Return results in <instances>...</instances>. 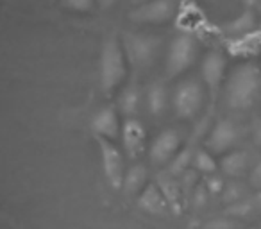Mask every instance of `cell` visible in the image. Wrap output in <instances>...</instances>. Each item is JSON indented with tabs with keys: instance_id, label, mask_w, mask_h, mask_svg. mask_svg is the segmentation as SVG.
Segmentation results:
<instances>
[{
	"instance_id": "603a6c76",
	"label": "cell",
	"mask_w": 261,
	"mask_h": 229,
	"mask_svg": "<svg viewBox=\"0 0 261 229\" xmlns=\"http://www.w3.org/2000/svg\"><path fill=\"white\" fill-rule=\"evenodd\" d=\"M252 211H254V202L249 199H242L238 202L227 204V208H225V215L231 218H247L252 215Z\"/></svg>"
},
{
	"instance_id": "d4e9b609",
	"label": "cell",
	"mask_w": 261,
	"mask_h": 229,
	"mask_svg": "<svg viewBox=\"0 0 261 229\" xmlns=\"http://www.w3.org/2000/svg\"><path fill=\"white\" fill-rule=\"evenodd\" d=\"M204 185H206L207 192H210L211 195H222V192H224V188H225V181L217 174V172L211 174V175H207V179L204 181Z\"/></svg>"
},
{
	"instance_id": "6da1fadb",
	"label": "cell",
	"mask_w": 261,
	"mask_h": 229,
	"mask_svg": "<svg viewBox=\"0 0 261 229\" xmlns=\"http://www.w3.org/2000/svg\"><path fill=\"white\" fill-rule=\"evenodd\" d=\"M261 97V66L252 59L243 61L225 83V102L232 111H247Z\"/></svg>"
},
{
	"instance_id": "4fadbf2b",
	"label": "cell",
	"mask_w": 261,
	"mask_h": 229,
	"mask_svg": "<svg viewBox=\"0 0 261 229\" xmlns=\"http://www.w3.org/2000/svg\"><path fill=\"white\" fill-rule=\"evenodd\" d=\"M156 185L163 192L172 213L181 215L182 208L186 206V200H185V192H182L181 181H179L177 175L170 174V172H160L156 177Z\"/></svg>"
},
{
	"instance_id": "484cf974",
	"label": "cell",
	"mask_w": 261,
	"mask_h": 229,
	"mask_svg": "<svg viewBox=\"0 0 261 229\" xmlns=\"http://www.w3.org/2000/svg\"><path fill=\"white\" fill-rule=\"evenodd\" d=\"M238 225H240L238 222L232 220L231 217H220L206 222L204 229H238Z\"/></svg>"
},
{
	"instance_id": "ffe728a7",
	"label": "cell",
	"mask_w": 261,
	"mask_h": 229,
	"mask_svg": "<svg viewBox=\"0 0 261 229\" xmlns=\"http://www.w3.org/2000/svg\"><path fill=\"white\" fill-rule=\"evenodd\" d=\"M222 29H224L225 34H232L234 38L243 36V34L257 29L256 27V16H254L250 11H243L242 15H238L234 20H231L229 23L222 26Z\"/></svg>"
},
{
	"instance_id": "5bb4252c",
	"label": "cell",
	"mask_w": 261,
	"mask_h": 229,
	"mask_svg": "<svg viewBox=\"0 0 261 229\" xmlns=\"http://www.w3.org/2000/svg\"><path fill=\"white\" fill-rule=\"evenodd\" d=\"M136 204H138L140 210H143L149 215H154V217H165L170 211V206H168L163 192L156 183H149L145 186V190L136 197Z\"/></svg>"
},
{
	"instance_id": "f1b7e54d",
	"label": "cell",
	"mask_w": 261,
	"mask_h": 229,
	"mask_svg": "<svg viewBox=\"0 0 261 229\" xmlns=\"http://www.w3.org/2000/svg\"><path fill=\"white\" fill-rule=\"evenodd\" d=\"M250 185L254 186V188L259 190L261 188V161L254 167L252 174H250Z\"/></svg>"
},
{
	"instance_id": "3957f363",
	"label": "cell",
	"mask_w": 261,
	"mask_h": 229,
	"mask_svg": "<svg viewBox=\"0 0 261 229\" xmlns=\"http://www.w3.org/2000/svg\"><path fill=\"white\" fill-rule=\"evenodd\" d=\"M122 47L129 68L135 72H143L156 61L161 48V38L147 33H123Z\"/></svg>"
},
{
	"instance_id": "9a60e30c",
	"label": "cell",
	"mask_w": 261,
	"mask_h": 229,
	"mask_svg": "<svg viewBox=\"0 0 261 229\" xmlns=\"http://www.w3.org/2000/svg\"><path fill=\"white\" fill-rule=\"evenodd\" d=\"M227 52L232 58L252 59L257 54H261V29H254L243 36L232 38L227 45Z\"/></svg>"
},
{
	"instance_id": "836d02e7",
	"label": "cell",
	"mask_w": 261,
	"mask_h": 229,
	"mask_svg": "<svg viewBox=\"0 0 261 229\" xmlns=\"http://www.w3.org/2000/svg\"><path fill=\"white\" fill-rule=\"evenodd\" d=\"M249 229H257V227H249Z\"/></svg>"
},
{
	"instance_id": "e0dca14e",
	"label": "cell",
	"mask_w": 261,
	"mask_h": 229,
	"mask_svg": "<svg viewBox=\"0 0 261 229\" xmlns=\"http://www.w3.org/2000/svg\"><path fill=\"white\" fill-rule=\"evenodd\" d=\"M142 106V91L138 84L130 83L120 91L118 95V109L125 118H135Z\"/></svg>"
},
{
	"instance_id": "cb8c5ba5",
	"label": "cell",
	"mask_w": 261,
	"mask_h": 229,
	"mask_svg": "<svg viewBox=\"0 0 261 229\" xmlns=\"http://www.w3.org/2000/svg\"><path fill=\"white\" fill-rule=\"evenodd\" d=\"M220 197H222V202H225V204L238 202V200L245 199V188H243L242 183L229 181V183H225V188Z\"/></svg>"
},
{
	"instance_id": "4316f807",
	"label": "cell",
	"mask_w": 261,
	"mask_h": 229,
	"mask_svg": "<svg viewBox=\"0 0 261 229\" xmlns=\"http://www.w3.org/2000/svg\"><path fill=\"white\" fill-rule=\"evenodd\" d=\"M95 0H63V6L70 11L75 13H86L93 8Z\"/></svg>"
},
{
	"instance_id": "4dcf8cb0",
	"label": "cell",
	"mask_w": 261,
	"mask_h": 229,
	"mask_svg": "<svg viewBox=\"0 0 261 229\" xmlns=\"http://www.w3.org/2000/svg\"><path fill=\"white\" fill-rule=\"evenodd\" d=\"M130 4L135 6V8H138V6H143V4H147V2H150V0H129Z\"/></svg>"
},
{
	"instance_id": "7c38bea8",
	"label": "cell",
	"mask_w": 261,
	"mask_h": 229,
	"mask_svg": "<svg viewBox=\"0 0 261 229\" xmlns=\"http://www.w3.org/2000/svg\"><path fill=\"white\" fill-rule=\"evenodd\" d=\"M91 129H93L95 136L115 142L118 136H122V124H120L118 111L113 106H106V108L98 109L91 117Z\"/></svg>"
},
{
	"instance_id": "f546056e",
	"label": "cell",
	"mask_w": 261,
	"mask_h": 229,
	"mask_svg": "<svg viewBox=\"0 0 261 229\" xmlns=\"http://www.w3.org/2000/svg\"><path fill=\"white\" fill-rule=\"evenodd\" d=\"M97 2H98V6H100L102 9H109L111 6H115L118 0H97Z\"/></svg>"
},
{
	"instance_id": "8992f818",
	"label": "cell",
	"mask_w": 261,
	"mask_h": 229,
	"mask_svg": "<svg viewBox=\"0 0 261 229\" xmlns=\"http://www.w3.org/2000/svg\"><path fill=\"white\" fill-rule=\"evenodd\" d=\"M98 150H100V161H102V170H104V177L108 185L113 190H122L123 177H125V163H123L122 150L111 142L97 136Z\"/></svg>"
},
{
	"instance_id": "d6a6232c",
	"label": "cell",
	"mask_w": 261,
	"mask_h": 229,
	"mask_svg": "<svg viewBox=\"0 0 261 229\" xmlns=\"http://www.w3.org/2000/svg\"><path fill=\"white\" fill-rule=\"evenodd\" d=\"M256 138H257V142H259V143H261V128H259V129H257V135H256Z\"/></svg>"
},
{
	"instance_id": "5b68a950",
	"label": "cell",
	"mask_w": 261,
	"mask_h": 229,
	"mask_svg": "<svg viewBox=\"0 0 261 229\" xmlns=\"http://www.w3.org/2000/svg\"><path fill=\"white\" fill-rule=\"evenodd\" d=\"M172 104H174V111L179 118H182V120L193 118L204 104L202 84L197 79H186L179 83L174 91Z\"/></svg>"
},
{
	"instance_id": "d6986e66",
	"label": "cell",
	"mask_w": 261,
	"mask_h": 229,
	"mask_svg": "<svg viewBox=\"0 0 261 229\" xmlns=\"http://www.w3.org/2000/svg\"><path fill=\"white\" fill-rule=\"evenodd\" d=\"M147 106L152 117H161L165 113V109L168 108V91L163 83L150 84L147 91Z\"/></svg>"
},
{
	"instance_id": "83f0119b",
	"label": "cell",
	"mask_w": 261,
	"mask_h": 229,
	"mask_svg": "<svg viewBox=\"0 0 261 229\" xmlns=\"http://www.w3.org/2000/svg\"><path fill=\"white\" fill-rule=\"evenodd\" d=\"M207 195H211L210 192H207V188H206V185H197V188L193 190V193H192V200H193V204H195L197 208H202L204 204H206V200H207Z\"/></svg>"
},
{
	"instance_id": "7a4b0ae2",
	"label": "cell",
	"mask_w": 261,
	"mask_h": 229,
	"mask_svg": "<svg viewBox=\"0 0 261 229\" xmlns=\"http://www.w3.org/2000/svg\"><path fill=\"white\" fill-rule=\"evenodd\" d=\"M127 58L122 47V40L111 34L106 38L100 50V63H98V77L104 95H113L115 90L122 86L127 77Z\"/></svg>"
},
{
	"instance_id": "44dd1931",
	"label": "cell",
	"mask_w": 261,
	"mask_h": 229,
	"mask_svg": "<svg viewBox=\"0 0 261 229\" xmlns=\"http://www.w3.org/2000/svg\"><path fill=\"white\" fill-rule=\"evenodd\" d=\"M197 149L195 143H190V145L182 147L177 152V156L170 161V167H168V172L174 175H182L186 170H190V165H193V156H195Z\"/></svg>"
},
{
	"instance_id": "52a82bcc",
	"label": "cell",
	"mask_w": 261,
	"mask_h": 229,
	"mask_svg": "<svg viewBox=\"0 0 261 229\" xmlns=\"http://www.w3.org/2000/svg\"><path fill=\"white\" fill-rule=\"evenodd\" d=\"M177 0H150L138 6L127 15L130 23L136 26H160L174 18Z\"/></svg>"
},
{
	"instance_id": "1f68e13d",
	"label": "cell",
	"mask_w": 261,
	"mask_h": 229,
	"mask_svg": "<svg viewBox=\"0 0 261 229\" xmlns=\"http://www.w3.org/2000/svg\"><path fill=\"white\" fill-rule=\"evenodd\" d=\"M256 202H257V204H261V188L257 190V193H256Z\"/></svg>"
},
{
	"instance_id": "7402d4cb",
	"label": "cell",
	"mask_w": 261,
	"mask_h": 229,
	"mask_svg": "<svg viewBox=\"0 0 261 229\" xmlns=\"http://www.w3.org/2000/svg\"><path fill=\"white\" fill-rule=\"evenodd\" d=\"M193 168H195L199 174L211 175L217 172L218 163L215 161V156L207 149H197L195 156H193Z\"/></svg>"
},
{
	"instance_id": "30bf717a",
	"label": "cell",
	"mask_w": 261,
	"mask_h": 229,
	"mask_svg": "<svg viewBox=\"0 0 261 229\" xmlns=\"http://www.w3.org/2000/svg\"><path fill=\"white\" fill-rule=\"evenodd\" d=\"M240 138V131L231 120H218L217 124L211 128L210 135L206 138V149L210 150L213 156H220V154H227L236 145Z\"/></svg>"
},
{
	"instance_id": "ba28073f",
	"label": "cell",
	"mask_w": 261,
	"mask_h": 229,
	"mask_svg": "<svg viewBox=\"0 0 261 229\" xmlns=\"http://www.w3.org/2000/svg\"><path fill=\"white\" fill-rule=\"evenodd\" d=\"M182 136L177 129H163L156 138L152 140L149 149V160L154 167H163L170 165V161L177 156L182 149Z\"/></svg>"
},
{
	"instance_id": "e575fe53",
	"label": "cell",
	"mask_w": 261,
	"mask_h": 229,
	"mask_svg": "<svg viewBox=\"0 0 261 229\" xmlns=\"http://www.w3.org/2000/svg\"><path fill=\"white\" fill-rule=\"evenodd\" d=\"M259 229H261V225H259Z\"/></svg>"
},
{
	"instance_id": "8fae6325",
	"label": "cell",
	"mask_w": 261,
	"mask_h": 229,
	"mask_svg": "<svg viewBox=\"0 0 261 229\" xmlns=\"http://www.w3.org/2000/svg\"><path fill=\"white\" fill-rule=\"evenodd\" d=\"M122 145L123 152L129 160H138L140 154L145 150V125L138 118H125L122 122Z\"/></svg>"
},
{
	"instance_id": "277c9868",
	"label": "cell",
	"mask_w": 261,
	"mask_h": 229,
	"mask_svg": "<svg viewBox=\"0 0 261 229\" xmlns=\"http://www.w3.org/2000/svg\"><path fill=\"white\" fill-rule=\"evenodd\" d=\"M197 52H199L197 41L190 34L175 36L168 47L167 63H165V72H167L168 79H174L182 72H186L195 63Z\"/></svg>"
},
{
	"instance_id": "2e32d148",
	"label": "cell",
	"mask_w": 261,
	"mask_h": 229,
	"mask_svg": "<svg viewBox=\"0 0 261 229\" xmlns=\"http://www.w3.org/2000/svg\"><path fill=\"white\" fill-rule=\"evenodd\" d=\"M147 167L142 163H135L133 167L127 168L125 177H123V185H122V192L125 197H138L140 193L145 190L147 183Z\"/></svg>"
},
{
	"instance_id": "9c48e42d",
	"label": "cell",
	"mask_w": 261,
	"mask_h": 229,
	"mask_svg": "<svg viewBox=\"0 0 261 229\" xmlns=\"http://www.w3.org/2000/svg\"><path fill=\"white\" fill-rule=\"evenodd\" d=\"M225 70H227V58L220 50H210L202 58L200 63V75L210 91L211 100L217 98V93L220 90L222 83L225 79Z\"/></svg>"
},
{
	"instance_id": "ac0fdd59",
	"label": "cell",
	"mask_w": 261,
	"mask_h": 229,
	"mask_svg": "<svg viewBox=\"0 0 261 229\" xmlns=\"http://www.w3.org/2000/svg\"><path fill=\"white\" fill-rule=\"evenodd\" d=\"M247 165H249V154H247L245 150H229L227 154L222 156L218 167H220V170L224 172L225 175L236 179L245 174Z\"/></svg>"
}]
</instances>
